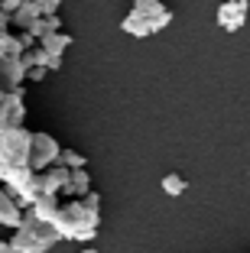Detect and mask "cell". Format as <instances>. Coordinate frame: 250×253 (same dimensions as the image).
Here are the masks:
<instances>
[{
  "mask_svg": "<svg viewBox=\"0 0 250 253\" xmlns=\"http://www.w3.org/2000/svg\"><path fill=\"white\" fill-rule=\"evenodd\" d=\"M36 16H43V13H39V3H36V0H23L20 10L10 16V26H13V30H30Z\"/></svg>",
  "mask_w": 250,
  "mask_h": 253,
  "instance_id": "11",
  "label": "cell"
},
{
  "mask_svg": "<svg viewBox=\"0 0 250 253\" xmlns=\"http://www.w3.org/2000/svg\"><path fill=\"white\" fill-rule=\"evenodd\" d=\"M30 130H7L0 133V169H13V166H30Z\"/></svg>",
  "mask_w": 250,
  "mask_h": 253,
  "instance_id": "3",
  "label": "cell"
},
{
  "mask_svg": "<svg viewBox=\"0 0 250 253\" xmlns=\"http://www.w3.org/2000/svg\"><path fill=\"white\" fill-rule=\"evenodd\" d=\"M81 253H98V250H95V247H85V250H81Z\"/></svg>",
  "mask_w": 250,
  "mask_h": 253,
  "instance_id": "26",
  "label": "cell"
},
{
  "mask_svg": "<svg viewBox=\"0 0 250 253\" xmlns=\"http://www.w3.org/2000/svg\"><path fill=\"white\" fill-rule=\"evenodd\" d=\"M23 82H26L23 55H3L0 59V88H3V94H26Z\"/></svg>",
  "mask_w": 250,
  "mask_h": 253,
  "instance_id": "5",
  "label": "cell"
},
{
  "mask_svg": "<svg viewBox=\"0 0 250 253\" xmlns=\"http://www.w3.org/2000/svg\"><path fill=\"white\" fill-rule=\"evenodd\" d=\"M59 195H39L36 201H33V214L39 217V221H55V214H59Z\"/></svg>",
  "mask_w": 250,
  "mask_h": 253,
  "instance_id": "12",
  "label": "cell"
},
{
  "mask_svg": "<svg viewBox=\"0 0 250 253\" xmlns=\"http://www.w3.org/2000/svg\"><path fill=\"white\" fill-rule=\"evenodd\" d=\"M0 182H3V169H0Z\"/></svg>",
  "mask_w": 250,
  "mask_h": 253,
  "instance_id": "28",
  "label": "cell"
},
{
  "mask_svg": "<svg viewBox=\"0 0 250 253\" xmlns=\"http://www.w3.org/2000/svg\"><path fill=\"white\" fill-rule=\"evenodd\" d=\"M55 231L62 234V240H95L98 237V224H101V208H88L81 198H65L59 205L55 214Z\"/></svg>",
  "mask_w": 250,
  "mask_h": 253,
  "instance_id": "1",
  "label": "cell"
},
{
  "mask_svg": "<svg viewBox=\"0 0 250 253\" xmlns=\"http://www.w3.org/2000/svg\"><path fill=\"white\" fill-rule=\"evenodd\" d=\"M10 45H13V33H0V59L10 55Z\"/></svg>",
  "mask_w": 250,
  "mask_h": 253,
  "instance_id": "20",
  "label": "cell"
},
{
  "mask_svg": "<svg viewBox=\"0 0 250 253\" xmlns=\"http://www.w3.org/2000/svg\"><path fill=\"white\" fill-rule=\"evenodd\" d=\"M23 221V208L13 201V195H10V188H0V224L3 227H20Z\"/></svg>",
  "mask_w": 250,
  "mask_h": 253,
  "instance_id": "9",
  "label": "cell"
},
{
  "mask_svg": "<svg viewBox=\"0 0 250 253\" xmlns=\"http://www.w3.org/2000/svg\"><path fill=\"white\" fill-rule=\"evenodd\" d=\"M120 30L127 33V36H137V39H147V36H153V30H150V23L143 20L137 10H130V13L120 20Z\"/></svg>",
  "mask_w": 250,
  "mask_h": 253,
  "instance_id": "13",
  "label": "cell"
},
{
  "mask_svg": "<svg viewBox=\"0 0 250 253\" xmlns=\"http://www.w3.org/2000/svg\"><path fill=\"white\" fill-rule=\"evenodd\" d=\"M0 101H3V88H0Z\"/></svg>",
  "mask_w": 250,
  "mask_h": 253,
  "instance_id": "27",
  "label": "cell"
},
{
  "mask_svg": "<svg viewBox=\"0 0 250 253\" xmlns=\"http://www.w3.org/2000/svg\"><path fill=\"white\" fill-rule=\"evenodd\" d=\"M247 10H250V0H224L218 7V26L228 33H237L247 23Z\"/></svg>",
  "mask_w": 250,
  "mask_h": 253,
  "instance_id": "7",
  "label": "cell"
},
{
  "mask_svg": "<svg viewBox=\"0 0 250 253\" xmlns=\"http://www.w3.org/2000/svg\"><path fill=\"white\" fill-rule=\"evenodd\" d=\"M0 253H16V247L10 240H0Z\"/></svg>",
  "mask_w": 250,
  "mask_h": 253,
  "instance_id": "25",
  "label": "cell"
},
{
  "mask_svg": "<svg viewBox=\"0 0 250 253\" xmlns=\"http://www.w3.org/2000/svg\"><path fill=\"white\" fill-rule=\"evenodd\" d=\"M46 75H49V72H46V68H26V78H30V82H43V78H46Z\"/></svg>",
  "mask_w": 250,
  "mask_h": 253,
  "instance_id": "23",
  "label": "cell"
},
{
  "mask_svg": "<svg viewBox=\"0 0 250 253\" xmlns=\"http://www.w3.org/2000/svg\"><path fill=\"white\" fill-rule=\"evenodd\" d=\"M55 163L65 166V169H85L88 159L81 156V153H75V149H59V159H55Z\"/></svg>",
  "mask_w": 250,
  "mask_h": 253,
  "instance_id": "17",
  "label": "cell"
},
{
  "mask_svg": "<svg viewBox=\"0 0 250 253\" xmlns=\"http://www.w3.org/2000/svg\"><path fill=\"white\" fill-rule=\"evenodd\" d=\"M88 192H91V175H88V169H72L65 188H62L59 195H65V198H81V195H88Z\"/></svg>",
  "mask_w": 250,
  "mask_h": 253,
  "instance_id": "10",
  "label": "cell"
},
{
  "mask_svg": "<svg viewBox=\"0 0 250 253\" xmlns=\"http://www.w3.org/2000/svg\"><path fill=\"white\" fill-rule=\"evenodd\" d=\"M20 3H23V0H0V10H3V13H10V16H13L16 10H20Z\"/></svg>",
  "mask_w": 250,
  "mask_h": 253,
  "instance_id": "21",
  "label": "cell"
},
{
  "mask_svg": "<svg viewBox=\"0 0 250 253\" xmlns=\"http://www.w3.org/2000/svg\"><path fill=\"white\" fill-rule=\"evenodd\" d=\"M23 117H26L23 94H3V101H0V133L23 126Z\"/></svg>",
  "mask_w": 250,
  "mask_h": 253,
  "instance_id": "8",
  "label": "cell"
},
{
  "mask_svg": "<svg viewBox=\"0 0 250 253\" xmlns=\"http://www.w3.org/2000/svg\"><path fill=\"white\" fill-rule=\"evenodd\" d=\"M39 45H43V49H46L49 55H62V52L68 49V45H72V36L59 30V33H49L46 39H39Z\"/></svg>",
  "mask_w": 250,
  "mask_h": 253,
  "instance_id": "15",
  "label": "cell"
},
{
  "mask_svg": "<svg viewBox=\"0 0 250 253\" xmlns=\"http://www.w3.org/2000/svg\"><path fill=\"white\" fill-rule=\"evenodd\" d=\"M185 188H189V182H185L179 172H169V175H162V192H166V195H172V198H176V195H182Z\"/></svg>",
  "mask_w": 250,
  "mask_h": 253,
  "instance_id": "16",
  "label": "cell"
},
{
  "mask_svg": "<svg viewBox=\"0 0 250 253\" xmlns=\"http://www.w3.org/2000/svg\"><path fill=\"white\" fill-rule=\"evenodd\" d=\"M59 30H62V20H59V13L36 16V20H33V26H30V33L36 36V42H39V39H46L49 33H59Z\"/></svg>",
  "mask_w": 250,
  "mask_h": 253,
  "instance_id": "14",
  "label": "cell"
},
{
  "mask_svg": "<svg viewBox=\"0 0 250 253\" xmlns=\"http://www.w3.org/2000/svg\"><path fill=\"white\" fill-rule=\"evenodd\" d=\"M36 3H39V13H43V16L59 13V7H62V0H36Z\"/></svg>",
  "mask_w": 250,
  "mask_h": 253,
  "instance_id": "19",
  "label": "cell"
},
{
  "mask_svg": "<svg viewBox=\"0 0 250 253\" xmlns=\"http://www.w3.org/2000/svg\"><path fill=\"white\" fill-rule=\"evenodd\" d=\"M16 42L23 45V52H26V49H33V45H39V42H36V36H33L30 30H16Z\"/></svg>",
  "mask_w": 250,
  "mask_h": 253,
  "instance_id": "18",
  "label": "cell"
},
{
  "mask_svg": "<svg viewBox=\"0 0 250 253\" xmlns=\"http://www.w3.org/2000/svg\"><path fill=\"white\" fill-rule=\"evenodd\" d=\"M133 10H137V13L150 23V30H153V33L166 30V26L172 23V10L166 7L162 0H137V3H133Z\"/></svg>",
  "mask_w": 250,
  "mask_h": 253,
  "instance_id": "6",
  "label": "cell"
},
{
  "mask_svg": "<svg viewBox=\"0 0 250 253\" xmlns=\"http://www.w3.org/2000/svg\"><path fill=\"white\" fill-rule=\"evenodd\" d=\"M59 140L55 136H49V133H33V140H30V169L33 172H43V169H49L55 159H59Z\"/></svg>",
  "mask_w": 250,
  "mask_h": 253,
  "instance_id": "4",
  "label": "cell"
},
{
  "mask_svg": "<svg viewBox=\"0 0 250 253\" xmlns=\"http://www.w3.org/2000/svg\"><path fill=\"white\" fill-rule=\"evenodd\" d=\"M0 33H10V13L0 10Z\"/></svg>",
  "mask_w": 250,
  "mask_h": 253,
  "instance_id": "24",
  "label": "cell"
},
{
  "mask_svg": "<svg viewBox=\"0 0 250 253\" xmlns=\"http://www.w3.org/2000/svg\"><path fill=\"white\" fill-rule=\"evenodd\" d=\"M81 201H85L88 208H101V195H98V192H88V195H81Z\"/></svg>",
  "mask_w": 250,
  "mask_h": 253,
  "instance_id": "22",
  "label": "cell"
},
{
  "mask_svg": "<svg viewBox=\"0 0 250 253\" xmlns=\"http://www.w3.org/2000/svg\"><path fill=\"white\" fill-rule=\"evenodd\" d=\"M59 240H62V234L55 231V224L39 221L30 211V214H23L20 227H16V237L10 244L16 247V253H49Z\"/></svg>",
  "mask_w": 250,
  "mask_h": 253,
  "instance_id": "2",
  "label": "cell"
},
{
  "mask_svg": "<svg viewBox=\"0 0 250 253\" xmlns=\"http://www.w3.org/2000/svg\"><path fill=\"white\" fill-rule=\"evenodd\" d=\"M130 3H137V0H130Z\"/></svg>",
  "mask_w": 250,
  "mask_h": 253,
  "instance_id": "29",
  "label": "cell"
}]
</instances>
